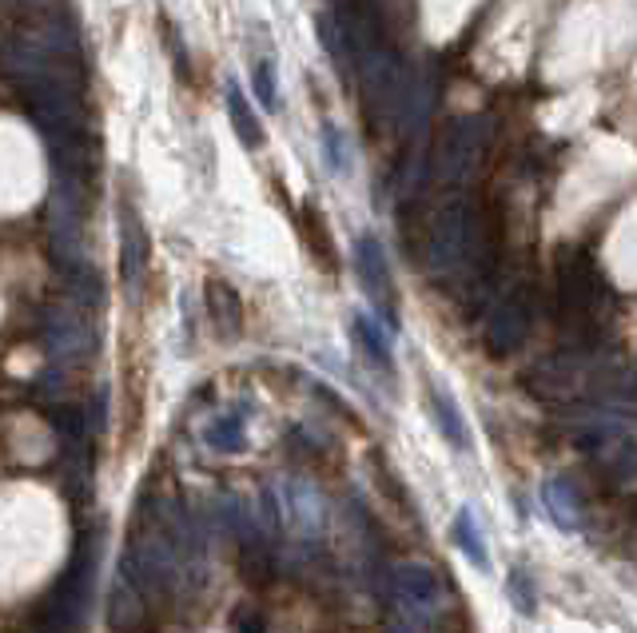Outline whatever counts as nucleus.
Returning <instances> with one entry per match:
<instances>
[{"label":"nucleus","mask_w":637,"mask_h":633,"mask_svg":"<svg viewBox=\"0 0 637 633\" xmlns=\"http://www.w3.org/2000/svg\"><path fill=\"white\" fill-rule=\"evenodd\" d=\"M228 116H231V128H236L239 144L248 151L263 148V123H259L256 108L248 105V96H243V88L236 85V80H228Z\"/></svg>","instance_id":"1a4fd4ad"},{"label":"nucleus","mask_w":637,"mask_h":633,"mask_svg":"<svg viewBox=\"0 0 637 633\" xmlns=\"http://www.w3.org/2000/svg\"><path fill=\"white\" fill-rule=\"evenodd\" d=\"M287 514H291V526L303 534V538H319L327 530V506L324 498H319V491L307 483H291L287 486Z\"/></svg>","instance_id":"423d86ee"},{"label":"nucleus","mask_w":637,"mask_h":633,"mask_svg":"<svg viewBox=\"0 0 637 633\" xmlns=\"http://www.w3.org/2000/svg\"><path fill=\"white\" fill-rule=\"evenodd\" d=\"M390 577H395L399 602L407 605L419 622H435V617L442 614L447 590H442V582H438V574L427 562H399V566L390 570Z\"/></svg>","instance_id":"f03ea898"},{"label":"nucleus","mask_w":637,"mask_h":633,"mask_svg":"<svg viewBox=\"0 0 637 633\" xmlns=\"http://www.w3.org/2000/svg\"><path fill=\"white\" fill-rule=\"evenodd\" d=\"M251 88H256L259 105L267 108V112H276L279 108V88H276V68L267 65V60H259L256 72H251Z\"/></svg>","instance_id":"dca6fc26"},{"label":"nucleus","mask_w":637,"mask_h":633,"mask_svg":"<svg viewBox=\"0 0 637 633\" xmlns=\"http://www.w3.org/2000/svg\"><path fill=\"white\" fill-rule=\"evenodd\" d=\"M208 443L216 446V451L231 454V451H243L248 446V438H243V415H223L216 418V423L208 426Z\"/></svg>","instance_id":"4468645a"},{"label":"nucleus","mask_w":637,"mask_h":633,"mask_svg":"<svg viewBox=\"0 0 637 633\" xmlns=\"http://www.w3.org/2000/svg\"><path fill=\"white\" fill-rule=\"evenodd\" d=\"M351 335H355V343H359V350L375 363V367H382V370L390 367V343H387V335H382L379 323H371L367 315H355Z\"/></svg>","instance_id":"ddd939ff"},{"label":"nucleus","mask_w":637,"mask_h":633,"mask_svg":"<svg viewBox=\"0 0 637 633\" xmlns=\"http://www.w3.org/2000/svg\"><path fill=\"white\" fill-rule=\"evenodd\" d=\"M9 72L17 76L29 92H44V88H60V92H80L84 85V68H80L77 40L64 29L37 32L29 40H17L9 48Z\"/></svg>","instance_id":"f257e3e1"},{"label":"nucleus","mask_w":637,"mask_h":633,"mask_svg":"<svg viewBox=\"0 0 637 633\" xmlns=\"http://www.w3.org/2000/svg\"><path fill=\"white\" fill-rule=\"evenodd\" d=\"M324 160H327V168H331L335 176H342V171H347V164H351V156H347V136H342L335 123H327V128H324Z\"/></svg>","instance_id":"2eb2a0df"},{"label":"nucleus","mask_w":637,"mask_h":633,"mask_svg":"<svg viewBox=\"0 0 637 633\" xmlns=\"http://www.w3.org/2000/svg\"><path fill=\"white\" fill-rule=\"evenodd\" d=\"M355 275H359L362 291L371 295V303L382 311V319H390V327H395V284H390L387 251L375 236L355 239Z\"/></svg>","instance_id":"7ed1b4c3"},{"label":"nucleus","mask_w":637,"mask_h":633,"mask_svg":"<svg viewBox=\"0 0 637 633\" xmlns=\"http://www.w3.org/2000/svg\"><path fill=\"white\" fill-rule=\"evenodd\" d=\"M208 311H211V319H216L219 335L236 339L239 323H243V311H239V295L231 291L228 284H219V279H211L208 284Z\"/></svg>","instance_id":"9b49d317"},{"label":"nucleus","mask_w":637,"mask_h":633,"mask_svg":"<svg viewBox=\"0 0 637 633\" xmlns=\"http://www.w3.org/2000/svg\"><path fill=\"white\" fill-rule=\"evenodd\" d=\"M455 542L478 570H490V550H486V538H482V530H478V518L470 506H462V511L455 514Z\"/></svg>","instance_id":"f8f14e48"},{"label":"nucleus","mask_w":637,"mask_h":633,"mask_svg":"<svg viewBox=\"0 0 637 633\" xmlns=\"http://www.w3.org/2000/svg\"><path fill=\"white\" fill-rule=\"evenodd\" d=\"M526 323H530V315H526L522 299L498 303L490 323H486V347L495 350V355H510V350L526 339Z\"/></svg>","instance_id":"39448f33"},{"label":"nucleus","mask_w":637,"mask_h":633,"mask_svg":"<svg viewBox=\"0 0 637 633\" xmlns=\"http://www.w3.org/2000/svg\"><path fill=\"white\" fill-rule=\"evenodd\" d=\"M48 343L57 355H80L92 347V332L77 311H52L48 315Z\"/></svg>","instance_id":"6e6552de"},{"label":"nucleus","mask_w":637,"mask_h":633,"mask_svg":"<svg viewBox=\"0 0 637 633\" xmlns=\"http://www.w3.org/2000/svg\"><path fill=\"white\" fill-rule=\"evenodd\" d=\"M510 602L518 605V614H534V610H538V602H534L530 574H526V570H514V574H510Z\"/></svg>","instance_id":"f3484780"},{"label":"nucleus","mask_w":637,"mask_h":633,"mask_svg":"<svg viewBox=\"0 0 637 633\" xmlns=\"http://www.w3.org/2000/svg\"><path fill=\"white\" fill-rule=\"evenodd\" d=\"M120 264H125V284L140 287L143 267H148V231L128 199L120 204Z\"/></svg>","instance_id":"20e7f679"},{"label":"nucleus","mask_w":637,"mask_h":633,"mask_svg":"<svg viewBox=\"0 0 637 633\" xmlns=\"http://www.w3.org/2000/svg\"><path fill=\"white\" fill-rule=\"evenodd\" d=\"M543 506L561 530H578L581 526V498L574 491V483L566 474H554L543 483Z\"/></svg>","instance_id":"0eeeda50"},{"label":"nucleus","mask_w":637,"mask_h":633,"mask_svg":"<svg viewBox=\"0 0 637 633\" xmlns=\"http://www.w3.org/2000/svg\"><path fill=\"white\" fill-rule=\"evenodd\" d=\"M430 415H435L438 431H442V438H447L450 446H458V451H467V446H470L467 423H462V415H458L455 398H450L442 387H430Z\"/></svg>","instance_id":"9d476101"}]
</instances>
